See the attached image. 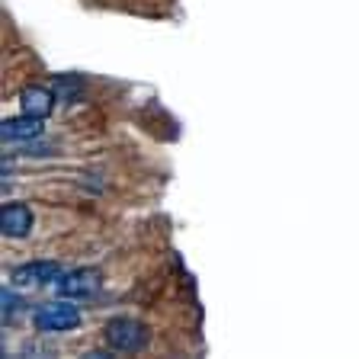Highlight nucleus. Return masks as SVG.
Wrapping results in <instances>:
<instances>
[{"label": "nucleus", "mask_w": 359, "mask_h": 359, "mask_svg": "<svg viewBox=\"0 0 359 359\" xmlns=\"http://www.w3.org/2000/svg\"><path fill=\"white\" fill-rule=\"evenodd\" d=\"M32 324H36V330H42V334H65V330H71V327L81 324V308L71 305V302H65V299L45 302V305L36 308Z\"/></svg>", "instance_id": "nucleus-1"}, {"label": "nucleus", "mask_w": 359, "mask_h": 359, "mask_svg": "<svg viewBox=\"0 0 359 359\" xmlns=\"http://www.w3.org/2000/svg\"><path fill=\"white\" fill-rule=\"evenodd\" d=\"M103 334L106 344L119 353H138L148 344V327L142 321H135V318H112V321H106Z\"/></svg>", "instance_id": "nucleus-2"}, {"label": "nucleus", "mask_w": 359, "mask_h": 359, "mask_svg": "<svg viewBox=\"0 0 359 359\" xmlns=\"http://www.w3.org/2000/svg\"><path fill=\"white\" fill-rule=\"evenodd\" d=\"M100 285H103V273L97 266L71 269V273H61L58 279V292L65 299H90L100 292Z\"/></svg>", "instance_id": "nucleus-3"}, {"label": "nucleus", "mask_w": 359, "mask_h": 359, "mask_svg": "<svg viewBox=\"0 0 359 359\" xmlns=\"http://www.w3.org/2000/svg\"><path fill=\"white\" fill-rule=\"evenodd\" d=\"M61 279V263L55 260H36V263H22L10 273V283L26 289V285H45V283H55Z\"/></svg>", "instance_id": "nucleus-4"}, {"label": "nucleus", "mask_w": 359, "mask_h": 359, "mask_svg": "<svg viewBox=\"0 0 359 359\" xmlns=\"http://www.w3.org/2000/svg\"><path fill=\"white\" fill-rule=\"evenodd\" d=\"M0 228H4L7 238H26V234L32 231L29 205H22V202H10V205H4V212H0Z\"/></svg>", "instance_id": "nucleus-5"}, {"label": "nucleus", "mask_w": 359, "mask_h": 359, "mask_svg": "<svg viewBox=\"0 0 359 359\" xmlns=\"http://www.w3.org/2000/svg\"><path fill=\"white\" fill-rule=\"evenodd\" d=\"M55 100H58V97H55L52 90H45V87H26L20 93L22 112H26V116H36V119H45V116L52 112Z\"/></svg>", "instance_id": "nucleus-6"}, {"label": "nucleus", "mask_w": 359, "mask_h": 359, "mask_svg": "<svg viewBox=\"0 0 359 359\" xmlns=\"http://www.w3.org/2000/svg\"><path fill=\"white\" fill-rule=\"evenodd\" d=\"M0 135H4V142H29V138H39L42 135V119L36 116H20V119H7L0 126Z\"/></svg>", "instance_id": "nucleus-7"}, {"label": "nucleus", "mask_w": 359, "mask_h": 359, "mask_svg": "<svg viewBox=\"0 0 359 359\" xmlns=\"http://www.w3.org/2000/svg\"><path fill=\"white\" fill-rule=\"evenodd\" d=\"M74 90H81V81H77V77H74V81H71V77H61V81L55 83V97L67 100L71 93H74Z\"/></svg>", "instance_id": "nucleus-8"}, {"label": "nucleus", "mask_w": 359, "mask_h": 359, "mask_svg": "<svg viewBox=\"0 0 359 359\" xmlns=\"http://www.w3.org/2000/svg\"><path fill=\"white\" fill-rule=\"evenodd\" d=\"M0 302H4V314H13L16 311V308H20V299H16V295H13V292H4V295H0Z\"/></svg>", "instance_id": "nucleus-9"}]
</instances>
